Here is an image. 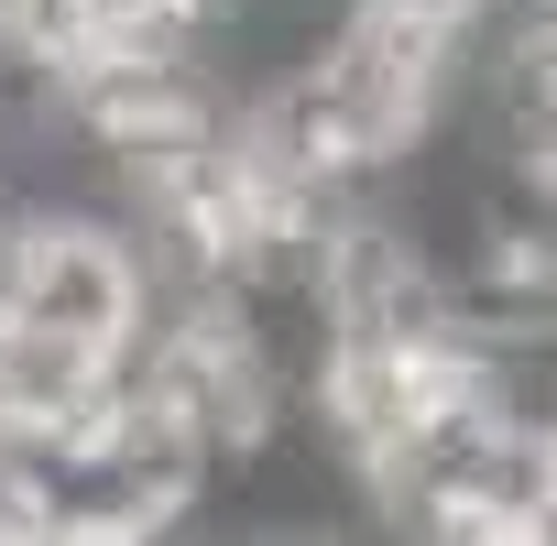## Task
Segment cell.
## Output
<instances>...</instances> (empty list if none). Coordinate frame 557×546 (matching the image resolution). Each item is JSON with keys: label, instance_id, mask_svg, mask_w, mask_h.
Wrapping results in <instances>:
<instances>
[{"label": "cell", "instance_id": "obj_3", "mask_svg": "<svg viewBox=\"0 0 557 546\" xmlns=\"http://www.w3.org/2000/svg\"><path fill=\"white\" fill-rule=\"evenodd\" d=\"M546 546H557V437H546Z\"/></svg>", "mask_w": 557, "mask_h": 546}, {"label": "cell", "instance_id": "obj_2", "mask_svg": "<svg viewBox=\"0 0 557 546\" xmlns=\"http://www.w3.org/2000/svg\"><path fill=\"white\" fill-rule=\"evenodd\" d=\"M99 405H110V361L99 350L0 318V437H55V426H88Z\"/></svg>", "mask_w": 557, "mask_h": 546}, {"label": "cell", "instance_id": "obj_1", "mask_svg": "<svg viewBox=\"0 0 557 546\" xmlns=\"http://www.w3.org/2000/svg\"><path fill=\"white\" fill-rule=\"evenodd\" d=\"M153 318V273L132 251V229L110 219H23V273H12V328L77 339L99 361H121Z\"/></svg>", "mask_w": 557, "mask_h": 546}]
</instances>
